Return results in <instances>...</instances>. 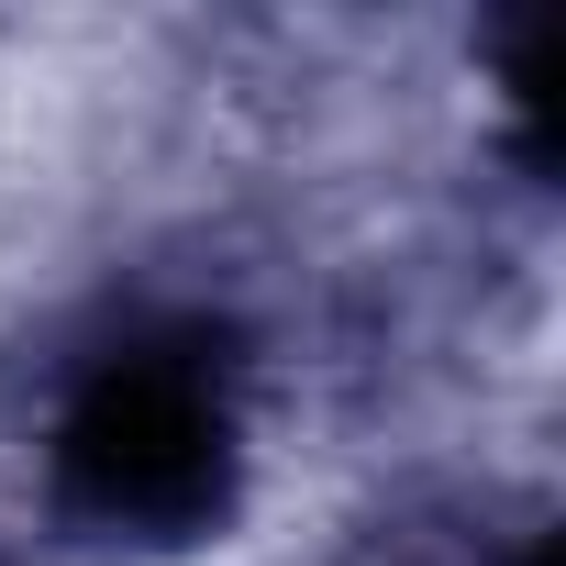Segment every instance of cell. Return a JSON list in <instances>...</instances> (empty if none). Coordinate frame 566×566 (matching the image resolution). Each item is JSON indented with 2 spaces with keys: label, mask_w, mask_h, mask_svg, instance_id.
Masks as SVG:
<instances>
[{
  "label": "cell",
  "mask_w": 566,
  "mask_h": 566,
  "mask_svg": "<svg viewBox=\"0 0 566 566\" xmlns=\"http://www.w3.org/2000/svg\"><path fill=\"white\" fill-rule=\"evenodd\" d=\"M45 489L78 533L200 544L244 500V356H222L211 323L112 334L45 411Z\"/></svg>",
  "instance_id": "1"
},
{
  "label": "cell",
  "mask_w": 566,
  "mask_h": 566,
  "mask_svg": "<svg viewBox=\"0 0 566 566\" xmlns=\"http://www.w3.org/2000/svg\"><path fill=\"white\" fill-rule=\"evenodd\" d=\"M522 566H544V544H533V555H522Z\"/></svg>",
  "instance_id": "2"
}]
</instances>
